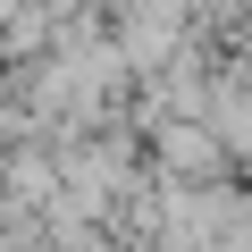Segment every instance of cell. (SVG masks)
<instances>
[{
  "mask_svg": "<svg viewBox=\"0 0 252 252\" xmlns=\"http://www.w3.org/2000/svg\"><path fill=\"white\" fill-rule=\"evenodd\" d=\"M168 42H177V0H135L118 26V51L135 67H152V59H168Z\"/></svg>",
  "mask_w": 252,
  "mask_h": 252,
  "instance_id": "cell-1",
  "label": "cell"
},
{
  "mask_svg": "<svg viewBox=\"0 0 252 252\" xmlns=\"http://www.w3.org/2000/svg\"><path fill=\"white\" fill-rule=\"evenodd\" d=\"M160 160L168 168H219V135H202V126H160Z\"/></svg>",
  "mask_w": 252,
  "mask_h": 252,
  "instance_id": "cell-2",
  "label": "cell"
}]
</instances>
